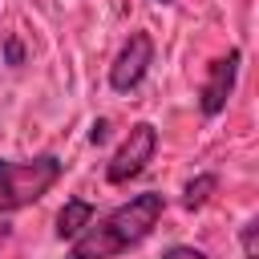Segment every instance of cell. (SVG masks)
I'll use <instances>...</instances> for the list:
<instances>
[{"mask_svg":"<svg viewBox=\"0 0 259 259\" xmlns=\"http://www.w3.org/2000/svg\"><path fill=\"white\" fill-rule=\"evenodd\" d=\"M89 223H93V206L85 198H69L57 214V239H77Z\"/></svg>","mask_w":259,"mask_h":259,"instance_id":"cell-6","label":"cell"},{"mask_svg":"<svg viewBox=\"0 0 259 259\" xmlns=\"http://www.w3.org/2000/svg\"><path fill=\"white\" fill-rule=\"evenodd\" d=\"M8 231H12V227H8V223H0V243L8 239Z\"/></svg>","mask_w":259,"mask_h":259,"instance_id":"cell-12","label":"cell"},{"mask_svg":"<svg viewBox=\"0 0 259 259\" xmlns=\"http://www.w3.org/2000/svg\"><path fill=\"white\" fill-rule=\"evenodd\" d=\"M162 259H206V255H202V251H194V247H182V243H178V247L162 251Z\"/></svg>","mask_w":259,"mask_h":259,"instance_id":"cell-8","label":"cell"},{"mask_svg":"<svg viewBox=\"0 0 259 259\" xmlns=\"http://www.w3.org/2000/svg\"><path fill=\"white\" fill-rule=\"evenodd\" d=\"M154 150H158V130H154L150 121L130 125L125 142L117 146V154H113L109 166H105V178H109V182H130V178H138V174L150 166Z\"/></svg>","mask_w":259,"mask_h":259,"instance_id":"cell-3","label":"cell"},{"mask_svg":"<svg viewBox=\"0 0 259 259\" xmlns=\"http://www.w3.org/2000/svg\"><path fill=\"white\" fill-rule=\"evenodd\" d=\"M89 142H105V121H93V134H89Z\"/></svg>","mask_w":259,"mask_h":259,"instance_id":"cell-10","label":"cell"},{"mask_svg":"<svg viewBox=\"0 0 259 259\" xmlns=\"http://www.w3.org/2000/svg\"><path fill=\"white\" fill-rule=\"evenodd\" d=\"M158 4H170V0H158Z\"/></svg>","mask_w":259,"mask_h":259,"instance_id":"cell-13","label":"cell"},{"mask_svg":"<svg viewBox=\"0 0 259 259\" xmlns=\"http://www.w3.org/2000/svg\"><path fill=\"white\" fill-rule=\"evenodd\" d=\"M239 61H243V53H239V49H231V53H227V57H219V61H210L206 81H202V93H198V105H202V113H206V117H214V113H223V109H227V97H231L235 77H239Z\"/></svg>","mask_w":259,"mask_h":259,"instance_id":"cell-5","label":"cell"},{"mask_svg":"<svg viewBox=\"0 0 259 259\" xmlns=\"http://www.w3.org/2000/svg\"><path fill=\"white\" fill-rule=\"evenodd\" d=\"M61 170H65V162L57 154L24 158V162H0V214L45 198L57 186Z\"/></svg>","mask_w":259,"mask_h":259,"instance_id":"cell-2","label":"cell"},{"mask_svg":"<svg viewBox=\"0 0 259 259\" xmlns=\"http://www.w3.org/2000/svg\"><path fill=\"white\" fill-rule=\"evenodd\" d=\"M150 61H154V40H150V32H130V40L121 45V53H117L113 65H109V85H113L117 93L138 89L142 77H146V69H150Z\"/></svg>","mask_w":259,"mask_h":259,"instance_id":"cell-4","label":"cell"},{"mask_svg":"<svg viewBox=\"0 0 259 259\" xmlns=\"http://www.w3.org/2000/svg\"><path fill=\"white\" fill-rule=\"evenodd\" d=\"M214 186H219V178H214V174H198L194 182H186V190H182V206H186V210L202 206V202L214 194Z\"/></svg>","mask_w":259,"mask_h":259,"instance_id":"cell-7","label":"cell"},{"mask_svg":"<svg viewBox=\"0 0 259 259\" xmlns=\"http://www.w3.org/2000/svg\"><path fill=\"white\" fill-rule=\"evenodd\" d=\"M8 61H12V65L20 61V45H16V40H8Z\"/></svg>","mask_w":259,"mask_h":259,"instance_id":"cell-11","label":"cell"},{"mask_svg":"<svg viewBox=\"0 0 259 259\" xmlns=\"http://www.w3.org/2000/svg\"><path fill=\"white\" fill-rule=\"evenodd\" d=\"M162 210H166L162 194H158V190H142V194H134L130 202L113 206L109 214L93 219V223L73 239V247H69L65 259H113V255L138 247V243L158 227Z\"/></svg>","mask_w":259,"mask_h":259,"instance_id":"cell-1","label":"cell"},{"mask_svg":"<svg viewBox=\"0 0 259 259\" xmlns=\"http://www.w3.org/2000/svg\"><path fill=\"white\" fill-rule=\"evenodd\" d=\"M255 227L259 223H247L243 227V259H255Z\"/></svg>","mask_w":259,"mask_h":259,"instance_id":"cell-9","label":"cell"}]
</instances>
